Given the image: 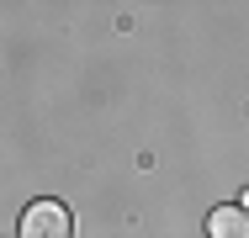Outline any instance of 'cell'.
I'll return each mask as SVG.
<instances>
[{
    "instance_id": "3",
    "label": "cell",
    "mask_w": 249,
    "mask_h": 238,
    "mask_svg": "<svg viewBox=\"0 0 249 238\" xmlns=\"http://www.w3.org/2000/svg\"><path fill=\"white\" fill-rule=\"evenodd\" d=\"M239 206H244V212H249V196H244V201H239Z\"/></svg>"
},
{
    "instance_id": "2",
    "label": "cell",
    "mask_w": 249,
    "mask_h": 238,
    "mask_svg": "<svg viewBox=\"0 0 249 238\" xmlns=\"http://www.w3.org/2000/svg\"><path fill=\"white\" fill-rule=\"evenodd\" d=\"M207 238H249V212L244 206H212Z\"/></svg>"
},
{
    "instance_id": "1",
    "label": "cell",
    "mask_w": 249,
    "mask_h": 238,
    "mask_svg": "<svg viewBox=\"0 0 249 238\" xmlns=\"http://www.w3.org/2000/svg\"><path fill=\"white\" fill-rule=\"evenodd\" d=\"M21 238H74L69 206H58V201H32V206L21 212Z\"/></svg>"
}]
</instances>
